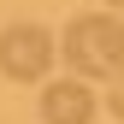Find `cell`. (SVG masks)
I'll return each mask as SVG.
<instances>
[{
    "mask_svg": "<svg viewBox=\"0 0 124 124\" xmlns=\"http://www.w3.org/2000/svg\"><path fill=\"white\" fill-rule=\"evenodd\" d=\"M112 112H118V118H124V71H118V77H112Z\"/></svg>",
    "mask_w": 124,
    "mask_h": 124,
    "instance_id": "277c9868",
    "label": "cell"
},
{
    "mask_svg": "<svg viewBox=\"0 0 124 124\" xmlns=\"http://www.w3.org/2000/svg\"><path fill=\"white\" fill-rule=\"evenodd\" d=\"M53 65V36L41 24H6L0 30V71L12 83H36Z\"/></svg>",
    "mask_w": 124,
    "mask_h": 124,
    "instance_id": "7a4b0ae2",
    "label": "cell"
},
{
    "mask_svg": "<svg viewBox=\"0 0 124 124\" xmlns=\"http://www.w3.org/2000/svg\"><path fill=\"white\" fill-rule=\"evenodd\" d=\"M106 6H124V0H106Z\"/></svg>",
    "mask_w": 124,
    "mask_h": 124,
    "instance_id": "5b68a950",
    "label": "cell"
},
{
    "mask_svg": "<svg viewBox=\"0 0 124 124\" xmlns=\"http://www.w3.org/2000/svg\"><path fill=\"white\" fill-rule=\"evenodd\" d=\"M41 118L47 124H95V95H89L83 77H65V83L41 89Z\"/></svg>",
    "mask_w": 124,
    "mask_h": 124,
    "instance_id": "3957f363",
    "label": "cell"
},
{
    "mask_svg": "<svg viewBox=\"0 0 124 124\" xmlns=\"http://www.w3.org/2000/svg\"><path fill=\"white\" fill-rule=\"evenodd\" d=\"M65 65L77 77H112L124 71V24L106 12H83L65 24Z\"/></svg>",
    "mask_w": 124,
    "mask_h": 124,
    "instance_id": "6da1fadb",
    "label": "cell"
}]
</instances>
